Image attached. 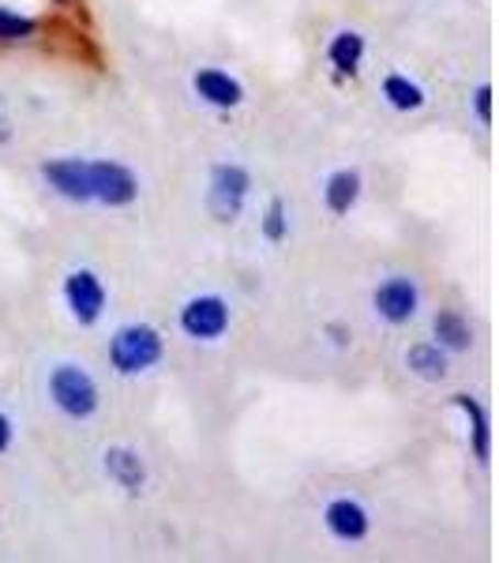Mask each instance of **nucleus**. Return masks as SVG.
<instances>
[{
	"instance_id": "f257e3e1",
	"label": "nucleus",
	"mask_w": 499,
	"mask_h": 563,
	"mask_svg": "<svg viewBox=\"0 0 499 563\" xmlns=\"http://www.w3.org/2000/svg\"><path fill=\"white\" fill-rule=\"evenodd\" d=\"M162 334L147 323H129L109 339V365L121 376H140V372L154 368L162 361Z\"/></svg>"
},
{
	"instance_id": "f03ea898",
	"label": "nucleus",
	"mask_w": 499,
	"mask_h": 563,
	"mask_svg": "<svg viewBox=\"0 0 499 563\" xmlns=\"http://www.w3.org/2000/svg\"><path fill=\"white\" fill-rule=\"evenodd\" d=\"M49 398L60 413L87 421L98 410V384L79 365H57L49 376Z\"/></svg>"
},
{
	"instance_id": "7ed1b4c3",
	"label": "nucleus",
	"mask_w": 499,
	"mask_h": 563,
	"mask_svg": "<svg viewBox=\"0 0 499 563\" xmlns=\"http://www.w3.org/2000/svg\"><path fill=\"white\" fill-rule=\"evenodd\" d=\"M248 188H252V177H248V169H244V166L225 162V166L211 169V192H207V207H211V214L218 218V222H233V218L241 214Z\"/></svg>"
},
{
	"instance_id": "20e7f679",
	"label": "nucleus",
	"mask_w": 499,
	"mask_h": 563,
	"mask_svg": "<svg viewBox=\"0 0 499 563\" xmlns=\"http://www.w3.org/2000/svg\"><path fill=\"white\" fill-rule=\"evenodd\" d=\"M90 174V199L106 207H129L140 196V180L121 162H87Z\"/></svg>"
},
{
	"instance_id": "39448f33",
	"label": "nucleus",
	"mask_w": 499,
	"mask_h": 563,
	"mask_svg": "<svg viewBox=\"0 0 499 563\" xmlns=\"http://www.w3.org/2000/svg\"><path fill=\"white\" fill-rule=\"evenodd\" d=\"M180 331L196 342H214L230 331V305L214 294L192 297L185 308H180Z\"/></svg>"
},
{
	"instance_id": "423d86ee",
	"label": "nucleus",
	"mask_w": 499,
	"mask_h": 563,
	"mask_svg": "<svg viewBox=\"0 0 499 563\" xmlns=\"http://www.w3.org/2000/svg\"><path fill=\"white\" fill-rule=\"evenodd\" d=\"M65 301H68V312L76 316L79 323H98L106 312V286L95 271H71L65 278Z\"/></svg>"
},
{
	"instance_id": "0eeeda50",
	"label": "nucleus",
	"mask_w": 499,
	"mask_h": 563,
	"mask_svg": "<svg viewBox=\"0 0 499 563\" xmlns=\"http://www.w3.org/2000/svg\"><path fill=\"white\" fill-rule=\"evenodd\" d=\"M45 185L71 203H90V174L84 158H49L42 166Z\"/></svg>"
},
{
	"instance_id": "6e6552de",
	"label": "nucleus",
	"mask_w": 499,
	"mask_h": 563,
	"mask_svg": "<svg viewBox=\"0 0 499 563\" xmlns=\"http://www.w3.org/2000/svg\"><path fill=\"white\" fill-rule=\"evenodd\" d=\"M372 301H376V312L384 316L387 323H410L417 316V305H421V294H417V286L410 278L395 275L376 289Z\"/></svg>"
},
{
	"instance_id": "1a4fd4ad",
	"label": "nucleus",
	"mask_w": 499,
	"mask_h": 563,
	"mask_svg": "<svg viewBox=\"0 0 499 563\" xmlns=\"http://www.w3.org/2000/svg\"><path fill=\"white\" fill-rule=\"evenodd\" d=\"M326 530L334 533L339 541H365L368 538V511L357 504V499H331L323 511Z\"/></svg>"
},
{
	"instance_id": "9d476101",
	"label": "nucleus",
	"mask_w": 499,
	"mask_h": 563,
	"mask_svg": "<svg viewBox=\"0 0 499 563\" xmlns=\"http://www.w3.org/2000/svg\"><path fill=\"white\" fill-rule=\"evenodd\" d=\"M192 87H196V95L203 98L207 106H214V109H237L244 102V87L233 76L218 71V68H199Z\"/></svg>"
},
{
	"instance_id": "9b49d317",
	"label": "nucleus",
	"mask_w": 499,
	"mask_h": 563,
	"mask_svg": "<svg viewBox=\"0 0 499 563\" xmlns=\"http://www.w3.org/2000/svg\"><path fill=\"white\" fill-rule=\"evenodd\" d=\"M106 474L113 477L121 488H129V493H140L143 481H147V466H143L140 451H132V448H109L106 451Z\"/></svg>"
},
{
	"instance_id": "f8f14e48",
	"label": "nucleus",
	"mask_w": 499,
	"mask_h": 563,
	"mask_svg": "<svg viewBox=\"0 0 499 563\" xmlns=\"http://www.w3.org/2000/svg\"><path fill=\"white\" fill-rule=\"evenodd\" d=\"M451 402H455L458 410L466 413V421H469V440H474V455H477V462H488V455H492V429H488L485 406H480L474 395H451Z\"/></svg>"
},
{
	"instance_id": "ddd939ff",
	"label": "nucleus",
	"mask_w": 499,
	"mask_h": 563,
	"mask_svg": "<svg viewBox=\"0 0 499 563\" xmlns=\"http://www.w3.org/2000/svg\"><path fill=\"white\" fill-rule=\"evenodd\" d=\"M323 199L331 207V214H350L353 203L361 199V174L357 169H339V174L326 177Z\"/></svg>"
},
{
	"instance_id": "4468645a",
	"label": "nucleus",
	"mask_w": 499,
	"mask_h": 563,
	"mask_svg": "<svg viewBox=\"0 0 499 563\" xmlns=\"http://www.w3.org/2000/svg\"><path fill=\"white\" fill-rule=\"evenodd\" d=\"M406 368L424 384H440V379H447V353L440 346H429V342H417L406 353Z\"/></svg>"
},
{
	"instance_id": "2eb2a0df",
	"label": "nucleus",
	"mask_w": 499,
	"mask_h": 563,
	"mask_svg": "<svg viewBox=\"0 0 499 563\" xmlns=\"http://www.w3.org/2000/svg\"><path fill=\"white\" fill-rule=\"evenodd\" d=\"M326 57H331V65L339 76H357L361 60H365V38H361L357 31H342L331 38V49H326Z\"/></svg>"
},
{
	"instance_id": "dca6fc26",
	"label": "nucleus",
	"mask_w": 499,
	"mask_h": 563,
	"mask_svg": "<svg viewBox=\"0 0 499 563\" xmlns=\"http://www.w3.org/2000/svg\"><path fill=\"white\" fill-rule=\"evenodd\" d=\"M432 331H435V339H440V346H443V350L462 353V350L474 346V331H469V323L462 320L458 312H440V316L432 320Z\"/></svg>"
},
{
	"instance_id": "f3484780",
	"label": "nucleus",
	"mask_w": 499,
	"mask_h": 563,
	"mask_svg": "<svg viewBox=\"0 0 499 563\" xmlns=\"http://www.w3.org/2000/svg\"><path fill=\"white\" fill-rule=\"evenodd\" d=\"M384 98L395 109H402V113H410V109H421L424 106V90L417 87V84H410L406 76H387L384 79Z\"/></svg>"
},
{
	"instance_id": "a211bd4d",
	"label": "nucleus",
	"mask_w": 499,
	"mask_h": 563,
	"mask_svg": "<svg viewBox=\"0 0 499 563\" xmlns=\"http://www.w3.org/2000/svg\"><path fill=\"white\" fill-rule=\"evenodd\" d=\"M38 31V23L26 20V15H15L8 8H0V42H20V38H31Z\"/></svg>"
},
{
	"instance_id": "6ab92c4d",
	"label": "nucleus",
	"mask_w": 499,
	"mask_h": 563,
	"mask_svg": "<svg viewBox=\"0 0 499 563\" xmlns=\"http://www.w3.org/2000/svg\"><path fill=\"white\" fill-rule=\"evenodd\" d=\"M263 233H267V241H286L289 233V214H286V203L282 199H270L267 214H263Z\"/></svg>"
},
{
	"instance_id": "aec40b11",
	"label": "nucleus",
	"mask_w": 499,
	"mask_h": 563,
	"mask_svg": "<svg viewBox=\"0 0 499 563\" xmlns=\"http://www.w3.org/2000/svg\"><path fill=\"white\" fill-rule=\"evenodd\" d=\"M474 106H477V117H480V121L492 124V87L480 84V87L474 90Z\"/></svg>"
},
{
	"instance_id": "412c9836",
	"label": "nucleus",
	"mask_w": 499,
	"mask_h": 563,
	"mask_svg": "<svg viewBox=\"0 0 499 563\" xmlns=\"http://www.w3.org/2000/svg\"><path fill=\"white\" fill-rule=\"evenodd\" d=\"M8 443H12V421H8V417L0 413V455L8 451Z\"/></svg>"
}]
</instances>
